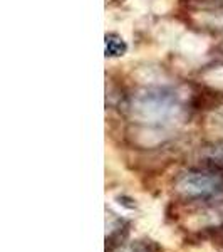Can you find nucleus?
Masks as SVG:
<instances>
[{
	"mask_svg": "<svg viewBox=\"0 0 223 252\" xmlns=\"http://www.w3.org/2000/svg\"><path fill=\"white\" fill-rule=\"evenodd\" d=\"M181 189L188 193H196V195H212L218 193L223 190V180L220 177L208 173H193L183 180Z\"/></svg>",
	"mask_w": 223,
	"mask_h": 252,
	"instance_id": "obj_1",
	"label": "nucleus"
},
{
	"mask_svg": "<svg viewBox=\"0 0 223 252\" xmlns=\"http://www.w3.org/2000/svg\"><path fill=\"white\" fill-rule=\"evenodd\" d=\"M126 42L116 34L106 35V56L108 58H119L126 52Z\"/></svg>",
	"mask_w": 223,
	"mask_h": 252,
	"instance_id": "obj_2",
	"label": "nucleus"
}]
</instances>
